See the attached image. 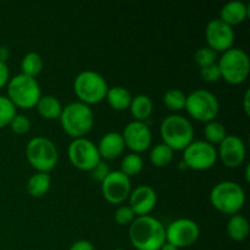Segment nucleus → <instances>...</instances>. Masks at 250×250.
<instances>
[{
  "instance_id": "f257e3e1",
  "label": "nucleus",
  "mask_w": 250,
  "mask_h": 250,
  "mask_svg": "<svg viewBox=\"0 0 250 250\" xmlns=\"http://www.w3.org/2000/svg\"><path fill=\"white\" fill-rule=\"evenodd\" d=\"M128 237L137 250H160L166 242L165 227L150 215L136 217L129 225Z\"/></svg>"
},
{
  "instance_id": "f03ea898",
  "label": "nucleus",
  "mask_w": 250,
  "mask_h": 250,
  "mask_svg": "<svg viewBox=\"0 0 250 250\" xmlns=\"http://www.w3.org/2000/svg\"><path fill=\"white\" fill-rule=\"evenodd\" d=\"M59 120L62 129L68 136L73 139L83 138L89 133L94 125V112L89 105L73 102L62 107Z\"/></svg>"
},
{
  "instance_id": "7ed1b4c3",
  "label": "nucleus",
  "mask_w": 250,
  "mask_h": 250,
  "mask_svg": "<svg viewBox=\"0 0 250 250\" xmlns=\"http://www.w3.org/2000/svg\"><path fill=\"white\" fill-rule=\"evenodd\" d=\"M160 134L164 144L172 150H185L193 142L194 128L187 117L182 115H168L163 120Z\"/></svg>"
},
{
  "instance_id": "20e7f679",
  "label": "nucleus",
  "mask_w": 250,
  "mask_h": 250,
  "mask_svg": "<svg viewBox=\"0 0 250 250\" xmlns=\"http://www.w3.org/2000/svg\"><path fill=\"white\" fill-rule=\"evenodd\" d=\"M210 202L216 210L226 215H236L244 207L246 193L236 182L222 181L214 186L210 193Z\"/></svg>"
},
{
  "instance_id": "39448f33",
  "label": "nucleus",
  "mask_w": 250,
  "mask_h": 250,
  "mask_svg": "<svg viewBox=\"0 0 250 250\" xmlns=\"http://www.w3.org/2000/svg\"><path fill=\"white\" fill-rule=\"evenodd\" d=\"M106 80L100 73L92 70H85L78 73L73 82V90L83 104H98L106 97Z\"/></svg>"
},
{
  "instance_id": "423d86ee",
  "label": "nucleus",
  "mask_w": 250,
  "mask_h": 250,
  "mask_svg": "<svg viewBox=\"0 0 250 250\" xmlns=\"http://www.w3.org/2000/svg\"><path fill=\"white\" fill-rule=\"evenodd\" d=\"M42 97V90L36 78L20 73L7 82V98L21 109H32Z\"/></svg>"
},
{
  "instance_id": "0eeeda50",
  "label": "nucleus",
  "mask_w": 250,
  "mask_h": 250,
  "mask_svg": "<svg viewBox=\"0 0 250 250\" xmlns=\"http://www.w3.org/2000/svg\"><path fill=\"white\" fill-rule=\"evenodd\" d=\"M26 158L37 172L49 173L58 164L59 151L53 141L38 136L32 138L27 144Z\"/></svg>"
},
{
  "instance_id": "6e6552de",
  "label": "nucleus",
  "mask_w": 250,
  "mask_h": 250,
  "mask_svg": "<svg viewBox=\"0 0 250 250\" xmlns=\"http://www.w3.org/2000/svg\"><path fill=\"white\" fill-rule=\"evenodd\" d=\"M221 77L231 84H241L250 72L249 56L243 49L231 48L224 51L217 62Z\"/></svg>"
},
{
  "instance_id": "1a4fd4ad",
  "label": "nucleus",
  "mask_w": 250,
  "mask_h": 250,
  "mask_svg": "<svg viewBox=\"0 0 250 250\" xmlns=\"http://www.w3.org/2000/svg\"><path fill=\"white\" fill-rule=\"evenodd\" d=\"M185 109L194 120L200 122L214 121L219 115L220 103L216 95L207 89H195L186 97Z\"/></svg>"
},
{
  "instance_id": "9d476101",
  "label": "nucleus",
  "mask_w": 250,
  "mask_h": 250,
  "mask_svg": "<svg viewBox=\"0 0 250 250\" xmlns=\"http://www.w3.org/2000/svg\"><path fill=\"white\" fill-rule=\"evenodd\" d=\"M216 160V149L207 141H193L183 150V164L192 170L205 171L212 167Z\"/></svg>"
},
{
  "instance_id": "9b49d317",
  "label": "nucleus",
  "mask_w": 250,
  "mask_h": 250,
  "mask_svg": "<svg viewBox=\"0 0 250 250\" xmlns=\"http://www.w3.org/2000/svg\"><path fill=\"white\" fill-rule=\"evenodd\" d=\"M68 159L76 168L89 172L102 160L98 146L87 138H76L67 149Z\"/></svg>"
},
{
  "instance_id": "f8f14e48",
  "label": "nucleus",
  "mask_w": 250,
  "mask_h": 250,
  "mask_svg": "<svg viewBox=\"0 0 250 250\" xmlns=\"http://www.w3.org/2000/svg\"><path fill=\"white\" fill-rule=\"evenodd\" d=\"M166 242L180 248H188L198 241L200 229L190 219H177L165 229Z\"/></svg>"
},
{
  "instance_id": "ddd939ff",
  "label": "nucleus",
  "mask_w": 250,
  "mask_h": 250,
  "mask_svg": "<svg viewBox=\"0 0 250 250\" xmlns=\"http://www.w3.org/2000/svg\"><path fill=\"white\" fill-rule=\"evenodd\" d=\"M132 192L131 180L121 171H110L102 182V193L105 200L111 204H121Z\"/></svg>"
},
{
  "instance_id": "4468645a",
  "label": "nucleus",
  "mask_w": 250,
  "mask_h": 250,
  "mask_svg": "<svg viewBox=\"0 0 250 250\" xmlns=\"http://www.w3.org/2000/svg\"><path fill=\"white\" fill-rule=\"evenodd\" d=\"M234 31L233 27L225 23L222 20L214 19L208 22L205 28V38H207L208 46L212 50L226 51L233 48L234 43Z\"/></svg>"
},
{
  "instance_id": "2eb2a0df",
  "label": "nucleus",
  "mask_w": 250,
  "mask_h": 250,
  "mask_svg": "<svg viewBox=\"0 0 250 250\" xmlns=\"http://www.w3.org/2000/svg\"><path fill=\"white\" fill-rule=\"evenodd\" d=\"M125 146L131 149L133 153H142L148 150L151 146V131L146 122L132 121L125 127L122 133Z\"/></svg>"
},
{
  "instance_id": "dca6fc26",
  "label": "nucleus",
  "mask_w": 250,
  "mask_h": 250,
  "mask_svg": "<svg viewBox=\"0 0 250 250\" xmlns=\"http://www.w3.org/2000/svg\"><path fill=\"white\" fill-rule=\"evenodd\" d=\"M219 155L225 166L229 168L238 167L247 156L246 143L236 134H227L226 138L220 143Z\"/></svg>"
},
{
  "instance_id": "f3484780",
  "label": "nucleus",
  "mask_w": 250,
  "mask_h": 250,
  "mask_svg": "<svg viewBox=\"0 0 250 250\" xmlns=\"http://www.w3.org/2000/svg\"><path fill=\"white\" fill-rule=\"evenodd\" d=\"M129 205L132 211L137 216H146L154 210L158 203V195L153 187L142 185L134 188L129 194Z\"/></svg>"
},
{
  "instance_id": "a211bd4d",
  "label": "nucleus",
  "mask_w": 250,
  "mask_h": 250,
  "mask_svg": "<svg viewBox=\"0 0 250 250\" xmlns=\"http://www.w3.org/2000/svg\"><path fill=\"white\" fill-rule=\"evenodd\" d=\"M98 151L100 158L105 160H114L119 158L125 149V142L122 134L119 132H109L100 138L98 144Z\"/></svg>"
},
{
  "instance_id": "6ab92c4d",
  "label": "nucleus",
  "mask_w": 250,
  "mask_h": 250,
  "mask_svg": "<svg viewBox=\"0 0 250 250\" xmlns=\"http://www.w3.org/2000/svg\"><path fill=\"white\" fill-rule=\"evenodd\" d=\"M248 14L249 7L246 2L241 1V0H232V1L226 2L221 7L220 20L233 27L236 24L242 23L248 17Z\"/></svg>"
},
{
  "instance_id": "aec40b11",
  "label": "nucleus",
  "mask_w": 250,
  "mask_h": 250,
  "mask_svg": "<svg viewBox=\"0 0 250 250\" xmlns=\"http://www.w3.org/2000/svg\"><path fill=\"white\" fill-rule=\"evenodd\" d=\"M132 94L127 88L120 87H111L107 89L106 97L105 99L107 100L110 106L117 111H125V110L129 109V105L132 102Z\"/></svg>"
},
{
  "instance_id": "412c9836",
  "label": "nucleus",
  "mask_w": 250,
  "mask_h": 250,
  "mask_svg": "<svg viewBox=\"0 0 250 250\" xmlns=\"http://www.w3.org/2000/svg\"><path fill=\"white\" fill-rule=\"evenodd\" d=\"M36 106L39 115L46 120L59 119L62 111V105L60 100L54 95H42Z\"/></svg>"
},
{
  "instance_id": "4be33fe9",
  "label": "nucleus",
  "mask_w": 250,
  "mask_h": 250,
  "mask_svg": "<svg viewBox=\"0 0 250 250\" xmlns=\"http://www.w3.org/2000/svg\"><path fill=\"white\" fill-rule=\"evenodd\" d=\"M51 186V177L46 172H36L27 181V192L34 198H41L49 192Z\"/></svg>"
},
{
  "instance_id": "5701e85b",
  "label": "nucleus",
  "mask_w": 250,
  "mask_h": 250,
  "mask_svg": "<svg viewBox=\"0 0 250 250\" xmlns=\"http://www.w3.org/2000/svg\"><path fill=\"white\" fill-rule=\"evenodd\" d=\"M154 104L153 100L146 94H138L136 97L132 98L131 105H129V110L136 121L144 122L146 119H149L153 112Z\"/></svg>"
},
{
  "instance_id": "b1692460",
  "label": "nucleus",
  "mask_w": 250,
  "mask_h": 250,
  "mask_svg": "<svg viewBox=\"0 0 250 250\" xmlns=\"http://www.w3.org/2000/svg\"><path fill=\"white\" fill-rule=\"evenodd\" d=\"M249 229V221L243 215H232L227 222V233L229 238L236 242L244 241L248 237Z\"/></svg>"
},
{
  "instance_id": "393cba45",
  "label": "nucleus",
  "mask_w": 250,
  "mask_h": 250,
  "mask_svg": "<svg viewBox=\"0 0 250 250\" xmlns=\"http://www.w3.org/2000/svg\"><path fill=\"white\" fill-rule=\"evenodd\" d=\"M43 58L36 51L27 53L21 61L22 73L28 77L36 78V76H38L43 70Z\"/></svg>"
},
{
  "instance_id": "a878e982",
  "label": "nucleus",
  "mask_w": 250,
  "mask_h": 250,
  "mask_svg": "<svg viewBox=\"0 0 250 250\" xmlns=\"http://www.w3.org/2000/svg\"><path fill=\"white\" fill-rule=\"evenodd\" d=\"M149 159H150V163L156 167H165L172 161L173 150L164 143L156 144L151 149Z\"/></svg>"
},
{
  "instance_id": "bb28decb",
  "label": "nucleus",
  "mask_w": 250,
  "mask_h": 250,
  "mask_svg": "<svg viewBox=\"0 0 250 250\" xmlns=\"http://www.w3.org/2000/svg\"><path fill=\"white\" fill-rule=\"evenodd\" d=\"M144 161L139 154L132 153L128 155L125 156L121 161V172L125 173L127 177H132V176H136L143 170Z\"/></svg>"
},
{
  "instance_id": "cd10ccee",
  "label": "nucleus",
  "mask_w": 250,
  "mask_h": 250,
  "mask_svg": "<svg viewBox=\"0 0 250 250\" xmlns=\"http://www.w3.org/2000/svg\"><path fill=\"white\" fill-rule=\"evenodd\" d=\"M204 136L208 143L220 144L227 136L226 127L219 121H210L204 127Z\"/></svg>"
},
{
  "instance_id": "c85d7f7f",
  "label": "nucleus",
  "mask_w": 250,
  "mask_h": 250,
  "mask_svg": "<svg viewBox=\"0 0 250 250\" xmlns=\"http://www.w3.org/2000/svg\"><path fill=\"white\" fill-rule=\"evenodd\" d=\"M186 97L187 95L182 90L177 89V88H172V89H168L165 93V95H164V103H165L166 107L168 110L180 111V110L185 109Z\"/></svg>"
},
{
  "instance_id": "c756f323",
  "label": "nucleus",
  "mask_w": 250,
  "mask_h": 250,
  "mask_svg": "<svg viewBox=\"0 0 250 250\" xmlns=\"http://www.w3.org/2000/svg\"><path fill=\"white\" fill-rule=\"evenodd\" d=\"M16 116V106L7 97L0 95V128H4Z\"/></svg>"
},
{
  "instance_id": "7c9ffc66",
  "label": "nucleus",
  "mask_w": 250,
  "mask_h": 250,
  "mask_svg": "<svg viewBox=\"0 0 250 250\" xmlns=\"http://www.w3.org/2000/svg\"><path fill=\"white\" fill-rule=\"evenodd\" d=\"M217 53L209 46H202L194 54V61L200 68L216 63Z\"/></svg>"
},
{
  "instance_id": "2f4dec72",
  "label": "nucleus",
  "mask_w": 250,
  "mask_h": 250,
  "mask_svg": "<svg viewBox=\"0 0 250 250\" xmlns=\"http://www.w3.org/2000/svg\"><path fill=\"white\" fill-rule=\"evenodd\" d=\"M10 127H11L12 132L16 134H24L31 129V121L24 115H17L12 119L10 122Z\"/></svg>"
},
{
  "instance_id": "473e14b6",
  "label": "nucleus",
  "mask_w": 250,
  "mask_h": 250,
  "mask_svg": "<svg viewBox=\"0 0 250 250\" xmlns=\"http://www.w3.org/2000/svg\"><path fill=\"white\" fill-rule=\"evenodd\" d=\"M134 219H136V215L133 214V211H132L128 205H121V207L117 208L116 212H115V221L121 225V226L131 225Z\"/></svg>"
},
{
  "instance_id": "72a5a7b5",
  "label": "nucleus",
  "mask_w": 250,
  "mask_h": 250,
  "mask_svg": "<svg viewBox=\"0 0 250 250\" xmlns=\"http://www.w3.org/2000/svg\"><path fill=\"white\" fill-rule=\"evenodd\" d=\"M200 76H202V78L205 81V82H209V83L217 82V81L221 78V72H220V68H219V65H217V62L200 68Z\"/></svg>"
},
{
  "instance_id": "f704fd0d",
  "label": "nucleus",
  "mask_w": 250,
  "mask_h": 250,
  "mask_svg": "<svg viewBox=\"0 0 250 250\" xmlns=\"http://www.w3.org/2000/svg\"><path fill=\"white\" fill-rule=\"evenodd\" d=\"M110 167L109 165H107V163H105V161H102L100 160L99 163L95 165L94 168H92V170L89 171L90 172V177L93 178V180H95L97 182H100L102 183L103 181L106 178V176L110 173Z\"/></svg>"
},
{
  "instance_id": "c9c22d12",
  "label": "nucleus",
  "mask_w": 250,
  "mask_h": 250,
  "mask_svg": "<svg viewBox=\"0 0 250 250\" xmlns=\"http://www.w3.org/2000/svg\"><path fill=\"white\" fill-rule=\"evenodd\" d=\"M9 80H10L9 67H7L6 63L0 62V89H1L4 85L7 84Z\"/></svg>"
},
{
  "instance_id": "e433bc0d",
  "label": "nucleus",
  "mask_w": 250,
  "mask_h": 250,
  "mask_svg": "<svg viewBox=\"0 0 250 250\" xmlns=\"http://www.w3.org/2000/svg\"><path fill=\"white\" fill-rule=\"evenodd\" d=\"M68 250H95V248L89 241H85V239H80V241L75 242V243L71 246V248Z\"/></svg>"
},
{
  "instance_id": "4c0bfd02",
  "label": "nucleus",
  "mask_w": 250,
  "mask_h": 250,
  "mask_svg": "<svg viewBox=\"0 0 250 250\" xmlns=\"http://www.w3.org/2000/svg\"><path fill=\"white\" fill-rule=\"evenodd\" d=\"M10 56V50L7 46L5 45H1L0 46V62H4L6 63L7 59H9Z\"/></svg>"
},
{
  "instance_id": "58836bf2",
  "label": "nucleus",
  "mask_w": 250,
  "mask_h": 250,
  "mask_svg": "<svg viewBox=\"0 0 250 250\" xmlns=\"http://www.w3.org/2000/svg\"><path fill=\"white\" fill-rule=\"evenodd\" d=\"M249 95H250V92H249V90H247L246 94H244V111H246L247 115L250 114V110H249Z\"/></svg>"
},
{
  "instance_id": "ea45409f",
  "label": "nucleus",
  "mask_w": 250,
  "mask_h": 250,
  "mask_svg": "<svg viewBox=\"0 0 250 250\" xmlns=\"http://www.w3.org/2000/svg\"><path fill=\"white\" fill-rule=\"evenodd\" d=\"M160 250H178V248L177 247L172 246V244L167 243V242H165V243H164V246L160 248Z\"/></svg>"
},
{
  "instance_id": "a19ab883",
  "label": "nucleus",
  "mask_w": 250,
  "mask_h": 250,
  "mask_svg": "<svg viewBox=\"0 0 250 250\" xmlns=\"http://www.w3.org/2000/svg\"><path fill=\"white\" fill-rule=\"evenodd\" d=\"M246 178H247V181H249V165L247 166V171H246Z\"/></svg>"
},
{
  "instance_id": "79ce46f5",
  "label": "nucleus",
  "mask_w": 250,
  "mask_h": 250,
  "mask_svg": "<svg viewBox=\"0 0 250 250\" xmlns=\"http://www.w3.org/2000/svg\"><path fill=\"white\" fill-rule=\"evenodd\" d=\"M114 250H125V249H120V248H117V249H114Z\"/></svg>"
}]
</instances>
